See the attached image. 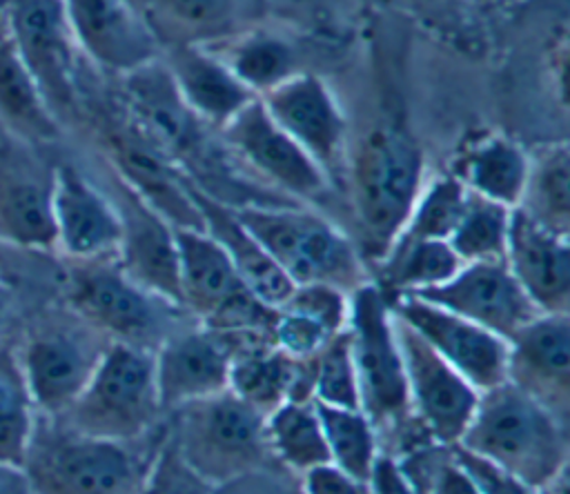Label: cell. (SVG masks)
I'll use <instances>...</instances> for the list:
<instances>
[{
    "mask_svg": "<svg viewBox=\"0 0 570 494\" xmlns=\"http://www.w3.org/2000/svg\"><path fill=\"white\" fill-rule=\"evenodd\" d=\"M428 180L419 140L396 122H379L347 149L343 187L358 227L361 254L372 263L401 234Z\"/></svg>",
    "mask_w": 570,
    "mask_h": 494,
    "instance_id": "6da1fadb",
    "label": "cell"
},
{
    "mask_svg": "<svg viewBox=\"0 0 570 494\" xmlns=\"http://www.w3.org/2000/svg\"><path fill=\"white\" fill-rule=\"evenodd\" d=\"M532 487L568 467V423L508 381L479 394L456 443Z\"/></svg>",
    "mask_w": 570,
    "mask_h": 494,
    "instance_id": "7a4b0ae2",
    "label": "cell"
},
{
    "mask_svg": "<svg viewBox=\"0 0 570 494\" xmlns=\"http://www.w3.org/2000/svg\"><path fill=\"white\" fill-rule=\"evenodd\" d=\"M234 214L294 285H330L352 294L372 280L358 245L305 205H245Z\"/></svg>",
    "mask_w": 570,
    "mask_h": 494,
    "instance_id": "3957f363",
    "label": "cell"
},
{
    "mask_svg": "<svg viewBox=\"0 0 570 494\" xmlns=\"http://www.w3.org/2000/svg\"><path fill=\"white\" fill-rule=\"evenodd\" d=\"M160 414L154 349L107 343L78 398L51 421L82 436L131 443L145 438Z\"/></svg>",
    "mask_w": 570,
    "mask_h": 494,
    "instance_id": "277c9868",
    "label": "cell"
},
{
    "mask_svg": "<svg viewBox=\"0 0 570 494\" xmlns=\"http://www.w3.org/2000/svg\"><path fill=\"white\" fill-rule=\"evenodd\" d=\"M136 443L36 427L22 461L31 494H140L158 447L147 454Z\"/></svg>",
    "mask_w": 570,
    "mask_h": 494,
    "instance_id": "5b68a950",
    "label": "cell"
},
{
    "mask_svg": "<svg viewBox=\"0 0 570 494\" xmlns=\"http://www.w3.org/2000/svg\"><path fill=\"white\" fill-rule=\"evenodd\" d=\"M167 441L200 478L220 485L269 463L265 414L229 389L171 412Z\"/></svg>",
    "mask_w": 570,
    "mask_h": 494,
    "instance_id": "8992f818",
    "label": "cell"
},
{
    "mask_svg": "<svg viewBox=\"0 0 570 494\" xmlns=\"http://www.w3.org/2000/svg\"><path fill=\"white\" fill-rule=\"evenodd\" d=\"M345 332L356 367L363 414L372 421L376 434L410 432V425H414L416 418L410 409L394 312L390 298L374 280L350 294Z\"/></svg>",
    "mask_w": 570,
    "mask_h": 494,
    "instance_id": "52a82bcc",
    "label": "cell"
},
{
    "mask_svg": "<svg viewBox=\"0 0 570 494\" xmlns=\"http://www.w3.org/2000/svg\"><path fill=\"white\" fill-rule=\"evenodd\" d=\"M67 300L76 316L109 343H127L156 349L174 329V316L183 312L134 283L116 263H71Z\"/></svg>",
    "mask_w": 570,
    "mask_h": 494,
    "instance_id": "ba28073f",
    "label": "cell"
},
{
    "mask_svg": "<svg viewBox=\"0 0 570 494\" xmlns=\"http://www.w3.org/2000/svg\"><path fill=\"white\" fill-rule=\"evenodd\" d=\"M180 305L198 325L225 336H269L276 309L243 283L223 247L203 229H176Z\"/></svg>",
    "mask_w": 570,
    "mask_h": 494,
    "instance_id": "9c48e42d",
    "label": "cell"
},
{
    "mask_svg": "<svg viewBox=\"0 0 570 494\" xmlns=\"http://www.w3.org/2000/svg\"><path fill=\"white\" fill-rule=\"evenodd\" d=\"M218 138L252 180H263L289 202H316L332 189L323 169L272 120L258 98L225 122Z\"/></svg>",
    "mask_w": 570,
    "mask_h": 494,
    "instance_id": "30bf717a",
    "label": "cell"
},
{
    "mask_svg": "<svg viewBox=\"0 0 570 494\" xmlns=\"http://www.w3.org/2000/svg\"><path fill=\"white\" fill-rule=\"evenodd\" d=\"M9 36L36 78L49 109L62 122L78 109V45L65 0H0Z\"/></svg>",
    "mask_w": 570,
    "mask_h": 494,
    "instance_id": "8fae6325",
    "label": "cell"
},
{
    "mask_svg": "<svg viewBox=\"0 0 570 494\" xmlns=\"http://www.w3.org/2000/svg\"><path fill=\"white\" fill-rule=\"evenodd\" d=\"M100 142L122 187L160 214L174 229L205 231L187 176L127 113L102 127Z\"/></svg>",
    "mask_w": 570,
    "mask_h": 494,
    "instance_id": "7c38bea8",
    "label": "cell"
},
{
    "mask_svg": "<svg viewBox=\"0 0 570 494\" xmlns=\"http://www.w3.org/2000/svg\"><path fill=\"white\" fill-rule=\"evenodd\" d=\"M272 120L323 169L332 187L343 182L350 131L327 82L296 71L258 98Z\"/></svg>",
    "mask_w": 570,
    "mask_h": 494,
    "instance_id": "4fadbf2b",
    "label": "cell"
},
{
    "mask_svg": "<svg viewBox=\"0 0 570 494\" xmlns=\"http://www.w3.org/2000/svg\"><path fill=\"white\" fill-rule=\"evenodd\" d=\"M405 365L410 409L432 443L452 447L461 441L479 394L416 332L394 316Z\"/></svg>",
    "mask_w": 570,
    "mask_h": 494,
    "instance_id": "5bb4252c",
    "label": "cell"
},
{
    "mask_svg": "<svg viewBox=\"0 0 570 494\" xmlns=\"http://www.w3.org/2000/svg\"><path fill=\"white\" fill-rule=\"evenodd\" d=\"M394 316L416 332L476 392L505 381V338L416 296L390 298Z\"/></svg>",
    "mask_w": 570,
    "mask_h": 494,
    "instance_id": "9a60e30c",
    "label": "cell"
},
{
    "mask_svg": "<svg viewBox=\"0 0 570 494\" xmlns=\"http://www.w3.org/2000/svg\"><path fill=\"white\" fill-rule=\"evenodd\" d=\"M78 329L42 327L16 349L36 412L49 418L62 416L89 381L102 349Z\"/></svg>",
    "mask_w": 570,
    "mask_h": 494,
    "instance_id": "2e32d148",
    "label": "cell"
},
{
    "mask_svg": "<svg viewBox=\"0 0 570 494\" xmlns=\"http://www.w3.org/2000/svg\"><path fill=\"white\" fill-rule=\"evenodd\" d=\"M505 343V381L568 423L570 314H537Z\"/></svg>",
    "mask_w": 570,
    "mask_h": 494,
    "instance_id": "e0dca14e",
    "label": "cell"
},
{
    "mask_svg": "<svg viewBox=\"0 0 570 494\" xmlns=\"http://www.w3.org/2000/svg\"><path fill=\"white\" fill-rule=\"evenodd\" d=\"M403 296L434 303L505 340L541 314L519 287L505 260L465 263L443 285Z\"/></svg>",
    "mask_w": 570,
    "mask_h": 494,
    "instance_id": "ac0fdd59",
    "label": "cell"
},
{
    "mask_svg": "<svg viewBox=\"0 0 570 494\" xmlns=\"http://www.w3.org/2000/svg\"><path fill=\"white\" fill-rule=\"evenodd\" d=\"M80 56L116 76H127L160 58L145 16L127 0H65Z\"/></svg>",
    "mask_w": 570,
    "mask_h": 494,
    "instance_id": "d6986e66",
    "label": "cell"
},
{
    "mask_svg": "<svg viewBox=\"0 0 570 494\" xmlns=\"http://www.w3.org/2000/svg\"><path fill=\"white\" fill-rule=\"evenodd\" d=\"M51 214L56 249L71 263L116 258L122 234L116 202L71 165L53 169Z\"/></svg>",
    "mask_w": 570,
    "mask_h": 494,
    "instance_id": "ffe728a7",
    "label": "cell"
},
{
    "mask_svg": "<svg viewBox=\"0 0 570 494\" xmlns=\"http://www.w3.org/2000/svg\"><path fill=\"white\" fill-rule=\"evenodd\" d=\"M232 349L203 325H180L154 349V374L163 412L227 389Z\"/></svg>",
    "mask_w": 570,
    "mask_h": 494,
    "instance_id": "44dd1931",
    "label": "cell"
},
{
    "mask_svg": "<svg viewBox=\"0 0 570 494\" xmlns=\"http://www.w3.org/2000/svg\"><path fill=\"white\" fill-rule=\"evenodd\" d=\"M114 202L122 227L116 263L134 283L183 309L176 229L120 182Z\"/></svg>",
    "mask_w": 570,
    "mask_h": 494,
    "instance_id": "7402d4cb",
    "label": "cell"
},
{
    "mask_svg": "<svg viewBox=\"0 0 570 494\" xmlns=\"http://www.w3.org/2000/svg\"><path fill=\"white\" fill-rule=\"evenodd\" d=\"M503 260L541 314H570V236L514 207Z\"/></svg>",
    "mask_w": 570,
    "mask_h": 494,
    "instance_id": "603a6c76",
    "label": "cell"
},
{
    "mask_svg": "<svg viewBox=\"0 0 570 494\" xmlns=\"http://www.w3.org/2000/svg\"><path fill=\"white\" fill-rule=\"evenodd\" d=\"M142 16L163 49L216 47L258 27L267 0H147Z\"/></svg>",
    "mask_w": 570,
    "mask_h": 494,
    "instance_id": "cb8c5ba5",
    "label": "cell"
},
{
    "mask_svg": "<svg viewBox=\"0 0 570 494\" xmlns=\"http://www.w3.org/2000/svg\"><path fill=\"white\" fill-rule=\"evenodd\" d=\"M51 178L16 147H0V243L53 251Z\"/></svg>",
    "mask_w": 570,
    "mask_h": 494,
    "instance_id": "d4e9b609",
    "label": "cell"
},
{
    "mask_svg": "<svg viewBox=\"0 0 570 494\" xmlns=\"http://www.w3.org/2000/svg\"><path fill=\"white\" fill-rule=\"evenodd\" d=\"M160 60L180 100L214 131L256 98L207 47L163 49Z\"/></svg>",
    "mask_w": 570,
    "mask_h": 494,
    "instance_id": "484cf974",
    "label": "cell"
},
{
    "mask_svg": "<svg viewBox=\"0 0 570 494\" xmlns=\"http://www.w3.org/2000/svg\"><path fill=\"white\" fill-rule=\"evenodd\" d=\"M189 189L200 209L205 231L223 247L247 289L267 307H281L294 289V283L281 271L252 231L236 218L234 207L207 196L191 182Z\"/></svg>",
    "mask_w": 570,
    "mask_h": 494,
    "instance_id": "4316f807",
    "label": "cell"
},
{
    "mask_svg": "<svg viewBox=\"0 0 570 494\" xmlns=\"http://www.w3.org/2000/svg\"><path fill=\"white\" fill-rule=\"evenodd\" d=\"M528 162V151L517 140L483 131L459 147L448 171L470 194L514 209L525 187Z\"/></svg>",
    "mask_w": 570,
    "mask_h": 494,
    "instance_id": "83f0119b",
    "label": "cell"
},
{
    "mask_svg": "<svg viewBox=\"0 0 570 494\" xmlns=\"http://www.w3.org/2000/svg\"><path fill=\"white\" fill-rule=\"evenodd\" d=\"M0 122L16 140L53 142L60 120L18 53L0 13Z\"/></svg>",
    "mask_w": 570,
    "mask_h": 494,
    "instance_id": "f1b7e54d",
    "label": "cell"
},
{
    "mask_svg": "<svg viewBox=\"0 0 570 494\" xmlns=\"http://www.w3.org/2000/svg\"><path fill=\"white\" fill-rule=\"evenodd\" d=\"M207 49H212L256 98L298 71L294 47L283 36L267 31L261 24Z\"/></svg>",
    "mask_w": 570,
    "mask_h": 494,
    "instance_id": "f546056e",
    "label": "cell"
},
{
    "mask_svg": "<svg viewBox=\"0 0 570 494\" xmlns=\"http://www.w3.org/2000/svg\"><path fill=\"white\" fill-rule=\"evenodd\" d=\"M374 265L372 280L387 298H394L443 285L463 263L448 240H410L394 243Z\"/></svg>",
    "mask_w": 570,
    "mask_h": 494,
    "instance_id": "4dcf8cb0",
    "label": "cell"
},
{
    "mask_svg": "<svg viewBox=\"0 0 570 494\" xmlns=\"http://www.w3.org/2000/svg\"><path fill=\"white\" fill-rule=\"evenodd\" d=\"M528 176L517 209L543 227L570 236V147L566 140L528 154Z\"/></svg>",
    "mask_w": 570,
    "mask_h": 494,
    "instance_id": "1f68e13d",
    "label": "cell"
},
{
    "mask_svg": "<svg viewBox=\"0 0 570 494\" xmlns=\"http://www.w3.org/2000/svg\"><path fill=\"white\" fill-rule=\"evenodd\" d=\"M296 374V358L283 354L274 343H263L232 356L227 389L267 416L292 398Z\"/></svg>",
    "mask_w": 570,
    "mask_h": 494,
    "instance_id": "d6a6232c",
    "label": "cell"
},
{
    "mask_svg": "<svg viewBox=\"0 0 570 494\" xmlns=\"http://www.w3.org/2000/svg\"><path fill=\"white\" fill-rule=\"evenodd\" d=\"M272 456L287 470L303 474L330 463L321 416L314 401H285L265 416Z\"/></svg>",
    "mask_w": 570,
    "mask_h": 494,
    "instance_id": "836d02e7",
    "label": "cell"
},
{
    "mask_svg": "<svg viewBox=\"0 0 570 494\" xmlns=\"http://www.w3.org/2000/svg\"><path fill=\"white\" fill-rule=\"evenodd\" d=\"M316 409L321 416L330 463L365 483L376 456L381 454V441L372 421L358 407L316 405Z\"/></svg>",
    "mask_w": 570,
    "mask_h": 494,
    "instance_id": "e575fe53",
    "label": "cell"
},
{
    "mask_svg": "<svg viewBox=\"0 0 570 494\" xmlns=\"http://www.w3.org/2000/svg\"><path fill=\"white\" fill-rule=\"evenodd\" d=\"M510 211L499 202L468 191L463 211L448 236V245L463 265L505 258Z\"/></svg>",
    "mask_w": 570,
    "mask_h": 494,
    "instance_id": "d590c367",
    "label": "cell"
},
{
    "mask_svg": "<svg viewBox=\"0 0 570 494\" xmlns=\"http://www.w3.org/2000/svg\"><path fill=\"white\" fill-rule=\"evenodd\" d=\"M33 432L36 405L16 349L0 345V461L22 465Z\"/></svg>",
    "mask_w": 570,
    "mask_h": 494,
    "instance_id": "8d00e7d4",
    "label": "cell"
},
{
    "mask_svg": "<svg viewBox=\"0 0 570 494\" xmlns=\"http://www.w3.org/2000/svg\"><path fill=\"white\" fill-rule=\"evenodd\" d=\"M468 198V189L450 174L428 176L401 234L394 243L410 240H448L452 234L463 205ZM392 243V245H394ZM390 245V247H392Z\"/></svg>",
    "mask_w": 570,
    "mask_h": 494,
    "instance_id": "74e56055",
    "label": "cell"
},
{
    "mask_svg": "<svg viewBox=\"0 0 570 494\" xmlns=\"http://www.w3.org/2000/svg\"><path fill=\"white\" fill-rule=\"evenodd\" d=\"M312 367V401L327 407H358V381L350 349L347 332L332 336L314 356Z\"/></svg>",
    "mask_w": 570,
    "mask_h": 494,
    "instance_id": "f35d334b",
    "label": "cell"
},
{
    "mask_svg": "<svg viewBox=\"0 0 570 494\" xmlns=\"http://www.w3.org/2000/svg\"><path fill=\"white\" fill-rule=\"evenodd\" d=\"M140 494H214V485L187 467L163 434Z\"/></svg>",
    "mask_w": 570,
    "mask_h": 494,
    "instance_id": "ab89813d",
    "label": "cell"
},
{
    "mask_svg": "<svg viewBox=\"0 0 570 494\" xmlns=\"http://www.w3.org/2000/svg\"><path fill=\"white\" fill-rule=\"evenodd\" d=\"M332 336L325 325L289 307H278L272 323V343L289 358L303 360L314 356Z\"/></svg>",
    "mask_w": 570,
    "mask_h": 494,
    "instance_id": "60d3db41",
    "label": "cell"
},
{
    "mask_svg": "<svg viewBox=\"0 0 570 494\" xmlns=\"http://www.w3.org/2000/svg\"><path fill=\"white\" fill-rule=\"evenodd\" d=\"M281 307H289L305 316H312L330 332L338 334L347 325L350 294L330 285H294Z\"/></svg>",
    "mask_w": 570,
    "mask_h": 494,
    "instance_id": "b9f144b4",
    "label": "cell"
},
{
    "mask_svg": "<svg viewBox=\"0 0 570 494\" xmlns=\"http://www.w3.org/2000/svg\"><path fill=\"white\" fill-rule=\"evenodd\" d=\"M214 494H305L301 474L287 470L276 458L236 478L214 485Z\"/></svg>",
    "mask_w": 570,
    "mask_h": 494,
    "instance_id": "7bdbcfd3",
    "label": "cell"
},
{
    "mask_svg": "<svg viewBox=\"0 0 570 494\" xmlns=\"http://www.w3.org/2000/svg\"><path fill=\"white\" fill-rule=\"evenodd\" d=\"M452 456L463 467V472L470 476V481L476 485V490L481 494H539L537 487H532L525 481L508 474L505 470L488 463L485 458L461 449L459 445H452Z\"/></svg>",
    "mask_w": 570,
    "mask_h": 494,
    "instance_id": "ee69618b",
    "label": "cell"
},
{
    "mask_svg": "<svg viewBox=\"0 0 570 494\" xmlns=\"http://www.w3.org/2000/svg\"><path fill=\"white\" fill-rule=\"evenodd\" d=\"M301 483L305 494H367L363 481L338 470L334 463H323L303 472Z\"/></svg>",
    "mask_w": 570,
    "mask_h": 494,
    "instance_id": "f6af8a7d",
    "label": "cell"
},
{
    "mask_svg": "<svg viewBox=\"0 0 570 494\" xmlns=\"http://www.w3.org/2000/svg\"><path fill=\"white\" fill-rule=\"evenodd\" d=\"M367 494H419L394 454L381 452L365 481Z\"/></svg>",
    "mask_w": 570,
    "mask_h": 494,
    "instance_id": "bcb514c9",
    "label": "cell"
},
{
    "mask_svg": "<svg viewBox=\"0 0 570 494\" xmlns=\"http://www.w3.org/2000/svg\"><path fill=\"white\" fill-rule=\"evenodd\" d=\"M0 494H31V485L22 465L0 461Z\"/></svg>",
    "mask_w": 570,
    "mask_h": 494,
    "instance_id": "7dc6e473",
    "label": "cell"
},
{
    "mask_svg": "<svg viewBox=\"0 0 570 494\" xmlns=\"http://www.w3.org/2000/svg\"><path fill=\"white\" fill-rule=\"evenodd\" d=\"M537 492H539V494H570L568 467H563V470L557 472L552 478H548L543 485H539Z\"/></svg>",
    "mask_w": 570,
    "mask_h": 494,
    "instance_id": "c3c4849f",
    "label": "cell"
},
{
    "mask_svg": "<svg viewBox=\"0 0 570 494\" xmlns=\"http://www.w3.org/2000/svg\"><path fill=\"white\" fill-rule=\"evenodd\" d=\"M7 318H9V292H7L4 283L0 280V340H2V332L7 327Z\"/></svg>",
    "mask_w": 570,
    "mask_h": 494,
    "instance_id": "681fc988",
    "label": "cell"
},
{
    "mask_svg": "<svg viewBox=\"0 0 570 494\" xmlns=\"http://www.w3.org/2000/svg\"><path fill=\"white\" fill-rule=\"evenodd\" d=\"M127 2H129V4H134L140 13H142V9H145V4H147V0H127Z\"/></svg>",
    "mask_w": 570,
    "mask_h": 494,
    "instance_id": "f907efd6",
    "label": "cell"
}]
</instances>
